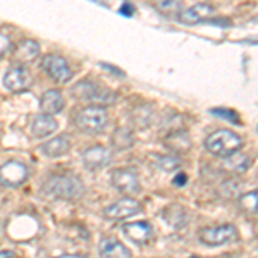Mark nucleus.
I'll return each instance as SVG.
<instances>
[{
	"instance_id": "obj_1",
	"label": "nucleus",
	"mask_w": 258,
	"mask_h": 258,
	"mask_svg": "<svg viewBox=\"0 0 258 258\" xmlns=\"http://www.w3.org/2000/svg\"><path fill=\"white\" fill-rule=\"evenodd\" d=\"M41 191L52 198L76 200L85 195V184L74 174H52L41 186Z\"/></svg>"
},
{
	"instance_id": "obj_2",
	"label": "nucleus",
	"mask_w": 258,
	"mask_h": 258,
	"mask_svg": "<svg viewBox=\"0 0 258 258\" xmlns=\"http://www.w3.org/2000/svg\"><path fill=\"white\" fill-rule=\"evenodd\" d=\"M205 147L210 153H214V155L229 157L243 147V140H241V136L236 135L234 131L219 129V131L212 133L209 138H207Z\"/></svg>"
},
{
	"instance_id": "obj_3",
	"label": "nucleus",
	"mask_w": 258,
	"mask_h": 258,
	"mask_svg": "<svg viewBox=\"0 0 258 258\" xmlns=\"http://www.w3.org/2000/svg\"><path fill=\"white\" fill-rule=\"evenodd\" d=\"M107 122H109V114L107 109L102 105H88L81 109L76 115V126L83 133L88 135H100L105 131Z\"/></svg>"
},
{
	"instance_id": "obj_4",
	"label": "nucleus",
	"mask_w": 258,
	"mask_h": 258,
	"mask_svg": "<svg viewBox=\"0 0 258 258\" xmlns=\"http://www.w3.org/2000/svg\"><path fill=\"white\" fill-rule=\"evenodd\" d=\"M73 95L80 100L90 102L91 105H102V103H114L117 95L109 88H103L97 81L83 80L73 86ZM103 107V105H102Z\"/></svg>"
},
{
	"instance_id": "obj_5",
	"label": "nucleus",
	"mask_w": 258,
	"mask_h": 258,
	"mask_svg": "<svg viewBox=\"0 0 258 258\" xmlns=\"http://www.w3.org/2000/svg\"><path fill=\"white\" fill-rule=\"evenodd\" d=\"M30 179V167L18 159H11L0 165V186L4 188H19Z\"/></svg>"
},
{
	"instance_id": "obj_6",
	"label": "nucleus",
	"mask_w": 258,
	"mask_h": 258,
	"mask_svg": "<svg viewBox=\"0 0 258 258\" xmlns=\"http://www.w3.org/2000/svg\"><path fill=\"white\" fill-rule=\"evenodd\" d=\"M2 83L6 90H9L11 93H23V91H28L31 88L33 76L24 66H12L6 71Z\"/></svg>"
},
{
	"instance_id": "obj_7",
	"label": "nucleus",
	"mask_w": 258,
	"mask_h": 258,
	"mask_svg": "<svg viewBox=\"0 0 258 258\" xmlns=\"http://www.w3.org/2000/svg\"><path fill=\"white\" fill-rule=\"evenodd\" d=\"M41 69L47 73L48 78H52L57 83H68L73 80V69H71L69 62L60 55H45L41 59Z\"/></svg>"
},
{
	"instance_id": "obj_8",
	"label": "nucleus",
	"mask_w": 258,
	"mask_h": 258,
	"mask_svg": "<svg viewBox=\"0 0 258 258\" xmlns=\"http://www.w3.org/2000/svg\"><path fill=\"white\" fill-rule=\"evenodd\" d=\"M238 231L231 224H220V226H212L205 227L200 231V239L202 243L209 244V246H220V244H226L229 241L236 239Z\"/></svg>"
},
{
	"instance_id": "obj_9",
	"label": "nucleus",
	"mask_w": 258,
	"mask_h": 258,
	"mask_svg": "<svg viewBox=\"0 0 258 258\" xmlns=\"http://www.w3.org/2000/svg\"><path fill=\"white\" fill-rule=\"evenodd\" d=\"M140 212H141V203L138 200L126 197L107 207L103 215L110 220H124V219H129V217H133V215L140 214Z\"/></svg>"
},
{
	"instance_id": "obj_10",
	"label": "nucleus",
	"mask_w": 258,
	"mask_h": 258,
	"mask_svg": "<svg viewBox=\"0 0 258 258\" xmlns=\"http://www.w3.org/2000/svg\"><path fill=\"white\" fill-rule=\"evenodd\" d=\"M110 179L114 188L122 195H136L141 189L140 177L133 169H115Z\"/></svg>"
},
{
	"instance_id": "obj_11",
	"label": "nucleus",
	"mask_w": 258,
	"mask_h": 258,
	"mask_svg": "<svg viewBox=\"0 0 258 258\" xmlns=\"http://www.w3.org/2000/svg\"><path fill=\"white\" fill-rule=\"evenodd\" d=\"M81 162L86 169L90 170H98L103 169L112 162V153L107 147H102V145H95V147H90L83 152L81 155Z\"/></svg>"
},
{
	"instance_id": "obj_12",
	"label": "nucleus",
	"mask_w": 258,
	"mask_h": 258,
	"mask_svg": "<svg viewBox=\"0 0 258 258\" xmlns=\"http://www.w3.org/2000/svg\"><path fill=\"white\" fill-rule=\"evenodd\" d=\"M122 232L126 238L135 241L136 244H147L153 236V227L147 220H138V222H127L122 226Z\"/></svg>"
},
{
	"instance_id": "obj_13",
	"label": "nucleus",
	"mask_w": 258,
	"mask_h": 258,
	"mask_svg": "<svg viewBox=\"0 0 258 258\" xmlns=\"http://www.w3.org/2000/svg\"><path fill=\"white\" fill-rule=\"evenodd\" d=\"M215 14V9L210 4H197V6H191L188 9H182L181 14L177 16V19L182 24H198L202 21L212 18Z\"/></svg>"
},
{
	"instance_id": "obj_14",
	"label": "nucleus",
	"mask_w": 258,
	"mask_h": 258,
	"mask_svg": "<svg viewBox=\"0 0 258 258\" xmlns=\"http://www.w3.org/2000/svg\"><path fill=\"white\" fill-rule=\"evenodd\" d=\"M40 55V43L35 40H21L12 50V59L19 64H30Z\"/></svg>"
},
{
	"instance_id": "obj_15",
	"label": "nucleus",
	"mask_w": 258,
	"mask_h": 258,
	"mask_svg": "<svg viewBox=\"0 0 258 258\" xmlns=\"http://www.w3.org/2000/svg\"><path fill=\"white\" fill-rule=\"evenodd\" d=\"M66 100L60 90H47L40 97V110L47 115H55L64 110Z\"/></svg>"
},
{
	"instance_id": "obj_16",
	"label": "nucleus",
	"mask_w": 258,
	"mask_h": 258,
	"mask_svg": "<svg viewBox=\"0 0 258 258\" xmlns=\"http://www.w3.org/2000/svg\"><path fill=\"white\" fill-rule=\"evenodd\" d=\"M71 150V140L68 135H59L55 138L45 141L40 147V152L48 159H59V157L68 155Z\"/></svg>"
},
{
	"instance_id": "obj_17",
	"label": "nucleus",
	"mask_w": 258,
	"mask_h": 258,
	"mask_svg": "<svg viewBox=\"0 0 258 258\" xmlns=\"http://www.w3.org/2000/svg\"><path fill=\"white\" fill-rule=\"evenodd\" d=\"M100 258H131V251L115 238H103L98 244Z\"/></svg>"
},
{
	"instance_id": "obj_18",
	"label": "nucleus",
	"mask_w": 258,
	"mask_h": 258,
	"mask_svg": "<svg viewBox=\"0 0 258 258\" xmlns=\"http://www.w3.org/2000/svg\"><path fill=\"white\" fill-rule=\"evenodd\" d=\"M30 127H31V133L35 138H47V136H52V133L57 131L59 122H57L53 115L40 114V115H35V117H33Z\"/></svg>"
},
{
	"instance_id": "obj_19",
	"label": "nucleus",
	"mask_w": 258,
	"mask_h": 258,
	"mask_svg": "<svg viewBox=\"0 0 258 258\" xmlns=\"http://www.w3.org/2000/svg\"><path fill=\"white\" fill-rule=\"evenodd\" d=\"M165 147L176 155H182L191 148V136L186 131H174L165 138Z\"/></svg>"
},
{
	"instance_id": "obj_20",
	"label": "nucleus",
	"mask_w": 258,
	"mask_h": 258,
	"mask_svg": "<svg viewBox=\"0 0 258 258\" xmlns=\"http://www.w3.org/2000/svg\"><path fill=\"white\" fill-rule=\"evenodd\" d=\"M249 165H251V159H249L246 153H239V152L226 157L222 162V167L226 170H229V172H234V174L246 172V170L249 169Z\"/></svg>"
},
{
	"instance_id": "obj_21",
	"label": "nucleus",
	"mask_w": 258,
	"mask_h": 258,
	"mask_svg": "<svg viewBox=\"0 0 258 258\" xmlns=\"http://www.w3.org/2000/svg\"><path fill=\"white\" fill-rule=\"evenodd\" d=\"M135 135H133L131 129L127 127H119L115 129V133L112 135V145L117 150H126L135 145Z\"/></svg>"
},
{
	"instance_id": "obj_22",
	"label": "nucleus",
	"mask_w": 258,
	"mask_h": 258,
	"mask_svg": "<svg viewBox=\"0 0 258 258\" xmlns=\"http://www.w3.org/2000/svg\"><path fill=\"white\" fill-rule=\"evenodd\" d=\"M165 220L170 224L172 227H182L186 224V219H188V214L182 207H169L164 214Z\"/></svg>"
},
{
	"instance_id": "obj_23",
	"label": "nucleus",
	"mask_w": 258,
	"mask_h": 258,
	"mask_svg": "<svg viewBox=\"0 0 258 258\" xmlns=\"http://www.w3.org/2000/svg\"><path fill=\"white\" fill-rule=\"evenodd\" d=\"M239 205H241V209H243V210L249 212V214L258 215V189L241 195V197H239Z\"/></svg>"
},
{
	"instance_id": "obj_24",
	"label": "nucleus",
	"mask_w": 258,
	"mask_h": 258,
	"mask_svg": "<svg viewBox=\"0 0 258 258\" xmlns=\"http://www.w3.org/2000/svg\"><path fill=\"white\" fill-rule=\"evenodd\" d=\"M157 165L164 170H176L179 169L181 162L176 155H162V157H157Z\"/></svg>"
},
{
	"instance_id": "obj_25",
	"label": "nucleus",
	"mask_w": 258,
	"mask_h": 258,
	"mask_svg": "<svg viewBox=\"0 0 258 258\" xmlns=\"http://www.w3.org/2000/svg\"><path fill=\"white\" fill-rule=\"evenodd\" d=\"M159 9L164 12V14L179 16L181 14V4L174 2V0H162V2H159Z\"/></svg>"
},
{
	"instance_id": "obj_26",
	"label": "nucleus",
	"mask_w": 258,
	"mask_h": 258,
	"mask_svg": "<svg viewBox=\"0 0 258 258\" xmlns=\"http://www.w3.org/2000/svg\"><path fill=\"white\" fill-rule=\"evenodd\" d=\"M9 52H12V40L7 33L0 31V59L7 55Z\"/></svg>"
},
{
	"instance_id": "obj_27",
	"label": "nucleus",
	"mask_w": 258,
	"mask_h": 258,
	"mask_svg": "<svg viewBox=\"0 0 258 258\" xmlns=\"http://www.w3.org/2000/svg\"><path fill=\"white\" fill-rule=\"evenodd\" d=\"M210 112H212V114H215V115H219V117H224L226 120H231V122H236V124L239 122V117H238V114H236L234 110H229V109H212Z\"/></svg>"
},
{
	"instance_id": "obj_28",
	"label": "nucleus",
	"mask_w": 258,
	"mask_h": 258,
	"mask_svg": "<svg viewBox=\"0 0 258 258\" xmlns=\"http://www.w3.org/2000/svg\"><path fill=\"white\" fill-rule=\"evenodd\" d=\"M119 12H120L122 16H126V18H131V16L135 14V7H133L129 2H126V4H122V6H120Z\"/></svg>"
},
{
	"instance_id": "obj_29",
	"label": "nucleus",
	"mask_w": 258,
	"mask_h": 258,
	"mask_svg": "<svg viewBox=\"0 0 258 258\" xmlns=\"http://www.w3.org/2000/svg\"><path fill=\"white\" fill-rule=\"evenodd\" d=\"M102 68H105V69H110L112 73L115 74V76H124V73L120 69H117V68H114V66H110V64H105V62H102Z\"/></svg>"
},
{
	"instance_id": "obj_30",
	"label": "nucleus",
	"mask_w": 258,
	"mask_h": 258,
	"mask_svg": "<svg viewBox=\"0 0 258 258\" xmlns=\"http://www.w3.org/2000/svg\"><path fill=\"white\" fill-rule=\"evenodd\" d=\"M174 184L177 186H184L186 184V174H179V176L174 179Z\"/></svg>"
},
{
	"instance_id": "obj_31",
	"label": "nucleus",
	"mask_w": 258,
	"mask_h": 258,
	"mask_svg": "<svg viewBox=\"0 0 258 258\" xmlns=\"http://www.w3.org/2000/svg\"><path fill=\"white\" fill-rule=\"evenodd\" d=\"M0 258H16V253L11 251V249H2L0 251Z\"/></svg>"
},
{
	"instance_id": "obj_32",
	"label": "nucleus",
	"mask_w": 258,
	"mask_h": 258,
	"mask_svg": "<svg viewBox=\"0 0 258 258\" xmlns=\"http://www.w3.org/2000/svg\"><path fill=\"white\" fill-rule=\"evenodd\" d=\"M55 258H85L81 255H60V256H55Z\"/></svg>"
}]
</instances>
